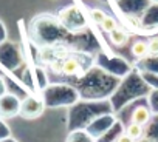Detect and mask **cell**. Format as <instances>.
Returning a JSON list of instances; mask_svg holds the SVG:
<instances>
[{
    "label": "cell",
    "mask_w": 158,
    "mask_h": 142,
    "mask_svg": "<svg viewBox=\"0 0 158 142\" xmlns=\"http://www.w3.org/2000/svg\"><path fill=\"white\" fill-rule=\"evenodd\" d=\"M150 120V111L146 107H138L135 108V111L132 113V124H138V125H146Z\"/></svg>",
    "instance_id": "cell-1"
},
{
    "label": "cell",
    "mask_w": 158,
    "mask_h": 142,
    "mask_svg": "<svg viewBox=\"0 0 158 142\" xmlns=\"http://www.w3.org/2000/svg\"><path fill=\"white\" fill-rule=\"evenodd\" d=\"M62 71L67 74V76H73L76 74L77 71H81V63H79L76 59H67L64 63H62Z\"/></svg>",
    "instance_id": "cell-2"
},
{
    "label": "cell",
    "mask_w": 158,
    "mask_h": 142,
    "mask_svg": "<svg viewBox=\"0 0 158 142\" xmlns=\"http://www.w3.org/2000/svg\"><path fill=\"white\" fill-rule=\"evenodd\" d=\"M109 34H110V40H112V43H115V45H118V46L126 45V43H127V40H129L127 33H126V31H123V30H119V28L113 30V31H112V33H109Z\"/></svg>",
    "instance_id": "cell-3"
},
{
    "label": "cell",
    "mask_w": 158,
    "mask_h": 142,
    "mask_svg": "<svg viewBox=\"0 0 158 142\" xmlns=\"http://www.w3.org/2000/svg\"><path fill=\"white\" fill-rule=\"evenodd\" d=\"M132 54L135 57H144L149 54V48H147V43L143 42V40H136L133 45H132Z\"/></svg>",
    "instance_id": "cell-4"
},
{
    "label": "cell",
    "mask_w": 158,
    "mask_h": 142,
    "mask_svg": "<svg viewBox=\"0 0 158 142\" xmlns=\"http://www.w3.org/2000/svg\"><path fill=\"white\" fill-rule=\"evenodd\" d=\"M126 133H127L133 140H139V139L143 137V134H144V131H143V125H138V124H132V122H130V125L127 127Z\"/></svg>",
    "instance_id": "cell-5"
},
{
    "label": "cell",
    "mask_w": 158,
    "mask_h": 142,
    "mask_svg": "<svg viewBox=\"0 0 158 142\" xmlns=\"http://www.w3.org/2000/svg\"><path fill=\"white\" fill-rule=\"evenodd\" d=\"M101 28H102V31H106V33H112L113 30L118 28V23H116V20H115L113 17L106 16V19H104L102 23H101Z\"/></svg>",
    "instance_id": "cell-6"
},
{
    "label": "cell",
    "mask_w": 158,
    "mask_h": 142,
    "mask_svg": "<svg viewBox=\"0 0 158 142\" xmlns=\"http://www.w3.org/2000/svg\"><path fill=\"white\" fill-rule=\"evenodd\" d=\"M147 48H149V54L152 56H158V37H153L147 42Z\"/></svg>",
    "instance_id": "cell-7"
},
{
    "label": "cell",
    "mask_w": 158,
    "mask_h": 142,
    "mask_svg": "<svg viewBox=\"0 0 158 142\" xmlns=\"http://www.w3.org/2000/svg\"><path fill=\"white\" fill-rule=\"evenodd\" d=\"M92 19H93V22H95V23L101 25V23H102V20L106 19V14H104L101 10H92Z\"/></svg>",
    "instance_id": "cell-8"
},
{
    "label": "cell",
    "mask_w": 158,
    "mask_h": 142,
    "mask_svg": "<svg viewBox=\"0 0 158 142\" xmlns=\"http://www.w3.org/2000/svg\"><path fill=\"white\" fill-rule=\"evenodd\" d=\"M116 142H136V140H133V139H132L127 133H124V134H119V136H118Z\"/></svg>",
    "instance_id": "cell-9"
},
{
    "label": "cell",
    "mask_w": 158,
    "mask_h": 142,
    "mask_svg": "<svg viewBox=\"0 0 158 142\" xmlns=\"http://www.w3.org/2000/svg\"><path fill=\"white\" fill-rule=\"evenodd\" d=\"M152 2H155V3H158V0H152Z\"/></svg>",
    "instance_id": "cell-10"
}]
</instances>
